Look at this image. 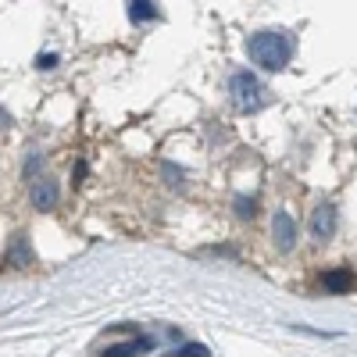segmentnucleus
Here are the masks:
<instances>
[{
    "mask_svg": "<svg viewBox=\"0 0 357 357\" xmlns=\"http://www.w3.org/2000/svg\"><path fill=\"white\" fill-rule=\"evenodd\" d=\"M247 50H250V61L257 68L279 72V68L289 65V57H293V40L286 33H257V36H250Z\"/></svg>",
    "mask_w": 357,
    "mask_h": 357,
    "instance_id": "obj_1",
    "label": "nucleus"
},
{
    "mask_svg": "<svg viewBox=\"0 0 357 357\" xmlns=\"http://www.w3.org/2000/svg\"><path fill=\"white\" fill-rule=\"evenodd\" d=\"M229 93H232V104L240 111H257L261 107V82L250 72H236L229 79Z\"/></svg>",
    "mask_w": 357,
    "mask_h": 357,
    "instance_id": "obj_2",
    "label": "nucleus"
},
{
    "mask_svg": "<svg viewBox=\"0 0 357 357\" xmlns=\"http://www.w3.org/2000/svg\"><path fill=\"white\" fill-rule=\"evenodd\" d=\"M33 264V247H29L25 236H11V243H8V254L0 257V268L4 272H18V268H29Z\"/></svg>",
    "mask_w": 357,
    "mask_h": 357,
    "instance_id": "obj_3",
    "label": "nucleus"
},
{
    "mask_svg": "<svg viewBox=\"0 0 357 357\" xmlns=\"http://www.w3.org/2000/svg\"><path fill=\"white\" fill-rule=\"evenodd\" d=\"M29 200H33L36 211H50V207H57V200H61V190H57L54 178H36V183H33V193H29Z\"/></svg>",
    "mask_w": 357,
    "mask_h": 357,
    "instance_id": "obj_4",
    "label": "nucleus"
},
{
    "mask_svg": "<svg viewBox=\"0 0 357 357\" xmlns=\"http://www.w3.org/2000/svg\"><path fill=\"white\" fill-rule=\"evenodd\" d=\"M311 232H314V240H333L336 236V207L333 204H321L311 215Z\"/></svg>",
    "mask_w": 357,
    "mask_h": 357,
    "instance_id": "obj_5",
    "label": "nucleus"
},
{
    "mask_svg": "<svg viewBox=\"0 0 357 357\" xmlns=\"http://www.w3.org/2000/svg\"><path fill=\"white\" fill-rule=\"evenodd\" d=\"M272 236H275V247L279 250H293V243H296V222L286 211H279L275 222H272Z\"/></svg>",
    "mask_w": 357,
    "mask_h": 357,
    "instance_id": "obj_6",
    "label": "nucleus"
},
{
    "mask_svg": "<svg viewBox=\"0 0 357 357\" xmlns=\"http://www.w3.org/2000/svg\"><path fill=\"white\" fill-rule=\"evenodd\" d=\"M146 350H154V340H151V336H136V340H129V343L107 347L100 357H132V354H146Z\"/></svg>",
    "mask_w": 357,
    "mask_h": 357,
    "instance_id": "obj_7",
    "label": "nucleus"
},
{
    "mask_svg": "<svg viewBox=\"0 0 357 357\" xmlns=\"http://www.w3.org/2000/svg\"><path fill=\"white\" fill-rule=\"evenodd\" d=\"M321 286L333 289V293H347V289H357V275L347 272V268H336V272H325L321 275Z\"/></svg>",
    "mask_w": 357,
    "mask_h": 357,
    "instance_id": "obj_8",
    "label": "nucleus"
},
{
    "mask_svg": "<svg viewBox=\"0 0 357 357\" xmlns=\"http://www.w3.org/2000/svg\"><path fill=\"white\" fill-rule=\"evenodd\" d=\"M129 18L132 22H151V18H158V4H151V0H132Z\"/></svg>",
    "mask_w": 357,
    "mask_h": 357,
    "instance_id": "obj_9",
    "label": "nucleus"
},
{
    "mask_svg": "<svg viewBox=\"0 0 357 357\" xmlns=\"http://www.w3.org/2000/svg\"><path fill=\"white\" fill-rule=\"evenodd\" d=\"M168 357H211V350H207L204 343H186V347H178V350L168 354Z\"/></svg>",
    "mask_w": 357,
    "mask_h": 357,
    "instance_id": "obj_10",
    "label": "nucleus"
},
{
    "mask_svg": "<svg viewBox=\"0 0 357 357\" xmlns=\"http://www.w3.org/2000/svg\"><path fill=\"white\" fill-rule=\"evenodd\" d=\"M236 215H240V218H254L257 215V200L254 197H236Z\"/></svg>",
    "mask_w": 357,
    "mask_h": 357,
    "instance_id": "obj_11",
    "label": "nucleus"
},
{
    "mask_svg": "<svg viewBox=\"0 0 357 357\" xmlns=\"http://www.w3.org/2000/svg\"><path fill=\"white\" fill-rule=\"evenodd\" d=\"M54 65H57V54H40V57H36V68H40V72H50Z\"/></svg>",
    "mask_w": 357,
    "mask_h": 357,
    "instance_id": "obj_12",
    "label": "nucleus"
}]
</instances>
